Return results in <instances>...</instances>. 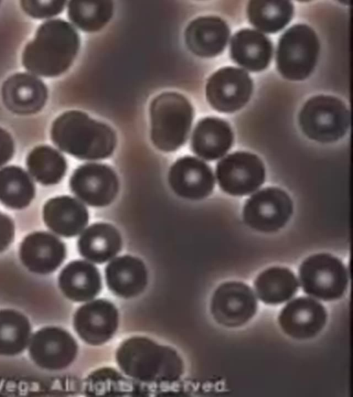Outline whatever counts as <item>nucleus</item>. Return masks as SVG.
Returning a JSON list of instances; mask_svg holds the SVG:
<instances>
[{
    "label": "nucleus",
    "instance_id": "obj_1",
    "mask_svg": "<svg viewBox=\"0 0 353 397\" xmlns=\"http://www.w3.org/2000/svg\"><path fill=\"white\" fill-rule=\"evenodd\" d=\"M115 358L126 376L143 383H172L183 374V363L176 350L143 336L123 341Z\"/></svg>",
    "mask_w": 353,
    "mask_h": 397
},
{
    "label": "nucleus",
    "instance_id": "obj_2",
    "mask_svg": "<svg viewBox=\"0 0 353 397\" xmlns=\"http://www.w3.org/2000/svg\"><path fill=\"white\" fill-rule=\"evenodd\" d=\"M79 48V35L69 23L50 20L40 26L34 39L26 46L23 64L34 74L56 77L70 66Z\"/></svg>",
    "mask_w": 353,
    "mask_h": 397
},
{
    "label": "nucleus",
    "instance_id": "obj_3",
    "mask_svg": "<svg viewBox=\"0 0 353 397\" xmlns=\"http://www.w3.org/2000/svg\"><path fill=\"white\" fill-rule=\"evenodd\" d=\"M51 138L61 150L78 159L98 160L110 156L117 143L113 130L80 111H69L53 123Z\"/></svg>",
    "mask_w": 353,
    "mask_h": 397
},
{
    "label": "nucleus",
    "instance_id": "obj_4",
    "mask_svg": "<svg viewBox=\"0 0 353 397\" xmlns=\"http://www.w3.org/2000/svg\"><path fill=\"white\" fill-rule=\"evenodd\" d=\"M151 139L159 150L172 152L186 141L192 119L193 109L183 95L164 92L154 98L150 107Z\"/></svg>",
    "mask_w": 353,
    "mask_h": 397
},
{
    "label": "nucleus",
    "instance_id": "obj_5",
    "mask_svg": "<svg viewBox=\"0 0 353 397\" xmlns=\"http://www.w3.org/2000/svg\"><path fill=\"white\" fill-rule=\"evenodd\" d=\"M320 45L315 32L305 24L290 27L281 37L276 51V66L285 78L306 79L313 71Z\"/></svg>",
    "mask_w": 353,
    "mask_h": 397
},
{
    "label": "nucleus",
    "instance_id": "obj_6",
    "mask_svg": "<svg viewBox=\"0 0 353 397\" xmlns=\"http://www.w3.org/2000/svg\"><path fill=\"white\" fill-rule=\"evenodd\" d=\"M299 121L303 133L322 143L342 138L350 126V112L340 99L326 95L310 99L302 108Z\"/></svg>",
    "mask_w": 353,
    "mask_h": 397
},
{
    "label": "nucleus",
    "instance_id": "obj_7",
    "mask_svg": "<svg viewBox=\"0 0 353 397\" xmlns=\"http://www.w3.org/2000/svg\"><path fill=\"white\" fill-rule=\"evenodd\" d=\"M303 290L324 301L341 298L348 285V274L343 263L328 254H318L305 259L299 267Z\"/></svg>",
    "mask_w": 353,
    "mask_h": 397
},
{
    "label": "nucleus",
    "instance_id": "obj_8",
    "mask_svg": "<svg viewBox=\"0 0 353 397\" xmlns=\"http://www.w3.org/2000/svg\"><path fill=\"white\" fill-rule=\"evenodd\" d=\"M216 177L221 189L234 196H243L257 190L265 179V168L255 154L237 152L216 166Z\"/></svg>",
    "mask_w": 353,
    "mask_h": 397
},
{
    "label": "nucleus",
    "instance_id": "obj_9",
    "mask_svg": "<svg viewBox=\"0 0 353 397\" xmlns=\"http://www.w3.org/2000/svg\"><path fill=\"white\" fill-rule=\"evenodd\" d=\"M292 213L289 196L276 187H267L252 195L243 208L245 223L253 229L272 232L285 225Z\"/></svg>",
    "mask_w": 353,
    "mask_h": 397
},
{
    "label": "nucleus",
    "instance_id": "obj_10",
    "mask_svg": "<svg viewBox=\"0 0 353 397\" xmlns=\"http://www.w3.org/2000/svg\"><path fill=\"white\" fill-rule=\"evenodd\" d=\"M257 301L251 288L241 282L221 284L214 292L210 311L214 320L228 327H240L255 314Z\"/></svg>",
    "mask_w": 353,
    "mask_h": 397
},
{
    "label": "nucleus",
    "instance_id": "obj_11",
    "mask_svg": "<svg viewBox=\"0 0 353 397\" xmlns=\"http://www.w3.org/2000/svg\"><path fill=\"white\" fill-rule=\"evenodd\" d=\"M252 81L243 70L223 68L208 79L205 93L211 106L220 112L230 113L241 108L250 99Z\"/></svg>",
    "mask_w": 353,
    "mask_h": 397
},
{
    "label": "nucleus",
    "instance_id": "obj_12",
    "mask_svg": "<svg viewBox=\"0 0 353 397\" xmlns=\"http://www.w3.org/2000/svg\"><path fill=\"white\" fill-rule=\"evenodd\" d=\"M78 352L76 340L65 330L48 327L37 331L31 338L29 354L40 367L60 370L69 366Z\"/></svg>",
    "mask_w": 353,
    "mask_h": 397
},
{
    "label": "nucleus",
    "instance_id": "obj_13",
    "mask_svg": "<svg viewBox=\"0 0 353 397\" xmlns=\"http://www.w3.org/2000/svg\"><path fill=\"white\" fill-rule=\"evenodd\" d=\"M74 328L86 343L98 346L110 340L119 325V313L113 303L97 299L83 305L76 311Z\"/></svg>",
    "mask_w": 353,
    "mask_h": 397
},
{
    "label": "nucleus",
    "instance_id": "obj_14",
    "mask_svg": "<svg viewBox=\"0 0 353 397\" xmlns=\"http://www.w3.org/2000/svg\"><path fill=\"white\" fill-rule=\"evenodd\" d=\"M72 192L90 205L103 207L116 197L119 181L114 171L105 165L86 164L75 170L70 179Z\"/></svg>",
    "mask_w": 353,
    "mask_h": 397
},
{
    "label": "nucleus",
    "instance_id": "obj_15",
    "mask_svg": "<svg viewBox=\"0 0 353 397\" xmlns=\"http://www.w3.org/2000/svg\"><path fill=\"white\" fill-rule=\"evenodd\" d=\"M327 320L325 307L308 297H299L288 303L279 316V323L285 334L299 340L316 336Z\"/></svg>",
    "mask_w": 353,
    "mask_h": 397
},
{
    "label": "nucleus",
    "instance_id": "obj_16",
    "mask_svg": "<svg viewBox=\"0 0 353 397\" xmlns=\"http://www.w3.org/2000/svg\"><path fill=\"white\" fill-rule=\"evenodd\" d=\"M168 180L176 194L193 200L209 195L214 184L210 167L192 156L178 159L170 168Z\"/></svg>",
    "mask_w": 353,
    "mask_h": 397
},
{
    "label": "nucleus",
    "instance_id": "obj_17",
    "mask_svg": "<svg viewBox=\"0 0 353 397\" xmlns=\"http://www.w3.org/2000/svg\"><path fill=\"white\" fill-rule=\"evenodd\" d=\"M47 88L39 79L26 73L9 77L2 87V98L6 108L19 114L39 111L45 105Z\"/></svg>",
    "mask_w": 353,
    "mask_h": 397
},
{
    "label": "nucleus",
    "instance_id": "obj_18",
    "mask_svg": "<svg viewBox=\"0 0 353 397\" xmlns=\"http://www.w3.org/2000/svg\"><path fill=\"white\" fill-rule=\"evenodd\" d=\"M19 254L23 264L30 271L45 274L61 264L65 257V247L51 234L34 232L24 238Z\"/></svg>",
    "mask_w": 353,
    "mask_h": 397
},
{
    "label": "nucleus",
    "instance_id": "obj_19",
    "mask_svg": "<svg viewBox=\"0 0 353 397\" xmlns=\"http://www.w3.org/2000/svg\"><path fill=\"white\" fill-rule=\"evenodd\" d=\"M230 36L227 23L213 16L193 20L185 32V41L189 50L201 57H215L223 52Z\"/></svg>",
    "mask_w": 353,
    "mask_h": 397
},
{
    "label": "nucleus",
    "instance_id": "obj_20",
    "mask_svg": "<svg viewBox=\"0 0 353 397\" xmlns=\"http://www.w3.org/2000/svg\"><path fill=\"white\" fill-rule=\"evenodd\" d=\"M105 274L108 289L123 298L137 296L147 286L148 274L144 263L131 256L112 261L106 266Z\"/></svg>",
    "mask_w": 353,
    "mask_h": 397
},
{
    "label": "nucleus",
    "instance_id": "obj_21",
    "mask_svg": "<svg viewBox=\"0 0 353 397\" xmlns=\"http://www.w3.org/2000/svg\"><path fill=\"white\" fill-rule=\"evenodd\" d=\"M59 285L70 300L86 302L99 294L102 283L100 273L95 266L84 261H74L61 272Z\"/></svg>",
    "mask_w": 353,
    "mask_h": 397
},
{
    "label": "nucleus",
    "instance_id": "obj_22",
    "mask_svg": "<svg viewBox=\"0 0 353 397\" xmlns=\"http://www.w3.org/2000/svg\"><path fill=\"white\" fill-rule=\"evenodd\" d=\"M43 219L55 233L71 237L84 229L88 221V213L79 201L64 196L52 198L46 203Z\"/></svg>",
    "mask_w": 353,
    "mask_h": 397
},
{
    "label": "nucleus",
    "instance_id": "obj_23",
    "mask_svg": "<svg viewBox=\"0 0 353 397\" xmlns=\"http://www.w3.org/2000/svg\"><path fill=\"white\" fill-rule=\"evenodd\" d=\"M233 142V133L229 124L223 119L207 117L194 128L191 146L199 156L212 161L223 156Z\"/></svg>",
    "mask_w": 353,
    "mask_h": 397
},
{
    "label": "nucleus",
    "instance_id": "obj_24",
    "mask_svg": "<svg viewBox=\"0 0 353 397\" xmlns=\"http://www.w3.org/2000/svg\"><path fill=\"white\" fill-rule=\"evenodd\" d=\"M230 55L239 65L248 70L259 72L269 65L272 55V45L261 32L243 29L232 38Z\"/></svg>",
    "mask_w": 353,
    "mask_h": 397
},
{
    "label": "nucleus",
    "instance_id": "obj_25",
    "mask_svg": "<svg viewBox=\"0 0 353 397\" xmlns=\"http://www.w3.org/2000/svg\"><path fill=\"white\" fill-rule=\"evenodd\" d=\"M121 245L118 231L106 223H97L89 227L78 241L81 255L97 263L112 259L120 252Z\"/></svg>",
    "mask_w": 353,
    "mask_h": 397
},
{
    "label": "nucleus",
    "instance_id": "obj_26",
    "mask_svg": "<svg viewBox=\"0 0 353 397\" xmlns=\"http://www.w3.org/2000/svg\"><path fill=\"white\" fill-rule=\"evenodd\" d=\"M254 285L259 298L268 305H279L290 300L299 287L294 273L281 267H270L261 272Z\"/></svg>",
    "mask_w": 353,
    "mask_h": 397
},
{
    "label": "nucleus",
    "instance_id": "obj_27",
    "mask_svg": "<svg viewBox=\"0 0 353 397\" xmlns=\"http://www.w3.org/2000/svg\"><path fill=\"white\" fill-rule=\"evenodd\" d=\"M288 1H250L247 8L250 22L259 30L275 33L288 24L293 15Z\"/></svg>",
    "mask_w": 353,
    "mask_h": 397
},
{
    "label": "nucleus",
    "instance_id": "obj_28",
    "mask_svg": "<svg viewBox=\"0 0 353 397\" xmlns=\"http://www.w3.org/2000/svg\"><path fill=\"white\" fill-rule=\"evenodd\" d=\"M34 195V185L23 170L16 166L0 170V201L13 209L29 205Z\"/></svg>",
    "mask_w": 353,
    "mask_h": 397
},
{
    "label": "nucleus",
    "instance_id": "obj_29",
    "mask_svg": "<svg viewBox=\"0 0 353 397\" xmlns=\"http://www.w3.org/2000/svg\"><path fill=\"white\" fill-rule=\"evenodd\" d=\"M31 332L28 318L12 309L0 310V355L13 356L27 347Z\"/></svg>",
    "mask_w": 353,
    "mask_h": 397
},
{
    "label": "nucleus",
    "instance_id": "obj_30",
    "mask_svg": "<svg viewBox=\"0 0 353 397\" xmlns=\"http://www.w3.org/2000/svg\"><path fill=\"white\" fill-rule=\"evenodd\" d=\"M27 166L30 174L43 185L59 183L67 167L64 157L49 146L35 147L27 158Z\"/></svg>",
    "mask_w": 353,
    "mask_h": 397
},
{
    "label": "nucleus",
    "instance_id": "obj_31",
    "mask_svg": "<svg viewBox=\"0 0 353 397\" xmlns=\"http://www.w3.org/2000/svg\"><path fill=\"white\" fill-rule=\"evenodd\" d=\"M68 14L70 21L81 30L95 32L111 19L113 3L111 1H71Z\"/></svg>",
    "mask_w": 353,
    "mask_h": 397
},
{
    "label": "nucleus",
    "instance_id": "obj_32",
    "mask_svg": "<svg viewBox=\"0 0 353 397\" xmlns=\"http://www.w3.org/2000/svg\"><path fill=\"white\" fill-rule=\"evenodd\" d=\"M125 378L112 368H101L92 373L85 384V391L90 395L114 394L124 391Z\"/></svg>",
    "mask_w": 353,
    "mask_h": 397
},
{
    "label": "nucleus",
    "instance_id": "obj_33",
    "mask_svg": "<svg viewBox=\"0 0 353 397\" xmlns=\"http://www.w3.org/2000/svg\"><path fill=\"white\" fill-rule=\"evenodd\" d=\"M65 1H21V8L31 17L36 19L49 18L62 12Z\"/></svg>",
    "mask_w": 353,
    "mask_h": 397
},
{
    "label": "nucleus",
    "instance_id": "obj_34",
    "mask_svg": "<svg viewBox=\"0 0 353 397\" xmlns=\"http://www.w3.org/2000/svg\"><path fill=\"white\" fill-rule=\"evenodd\" d=\"M14 234V227L12 220L0 212V252L11 243Z\"/></svg>",
    "mask_w": 353,
    "mask_h": 397
},
{
    "label": "nucleus",
    "instance_id": "obj_35",
    "mask_svg": "<svg viewBox=\"0 0 353 397\" xmlns=\"http://www.w3.org/2000/svg\"><path fill=\"white\" fill-rule=\"evenodd\" d=\"M14 153V144L10 135L0 128V166L7 163Z\"/></svg>",
    "mask_w": 353,
    "mask_h": 397
}]
</instances>
